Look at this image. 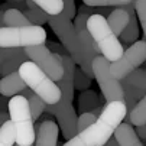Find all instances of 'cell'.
<instances>
[{
    "instance_id": "8",
    "label": "cell",
    "mask_w": 146,
    "mask_h": 146,
    "mask_svg": "<svg viewBox=\"0 0 146 146\" xmlns=\"http://www.w3.org/2000/svg\"><path fill=\"white\" fill-rule=\"evenodd\" d=\"M146 61V39L145 40H136L132 44L123 55L110 64L111 74L117 80H124L132 71H135L139 65H142Z\"/></svg>"
},
{
    "instance_id": "34",
    "label": "cell",
    "mask_w": 146,
    "mask_h": 146,
    "mask_svg": "<svg viewBox=\"0 0 146 146\" xmlns=\"http://www.w3.org/2000/svg\"><path fill=\"white\" fill-rule=\"evenodd\" d=\"M6 120H7V114H6V113H3V111H2V123H5V121H6Z\"/></svg>"
},
{
    "instance_id": "26",
    "label": "cell",
    "mask_w": 146,
    "mask_h": 146,
    "mask_svg": "<svg viewBox=\"0 0 146 146\" xmlns=\"http://www.w3.org/2000/svg\"><path fill=\"white\" fill-rule=\"evenodd\" d=\"M56 82H58V86H59V88H61V93H62L61 100L68 101V103H72V100H74V90H75L74 81L61 80V81H56Z\"/></svg>"
},
{
    "instance_id": "5",
    "label": "cell",
    "mask_w": 146,
    "mask_h": 146,
    "mask_svg": "<svg viewBox=\"0 0 146 146\" xmlns=\"http://www.w3.org/2000/svg\"><path fill=\"white\" fill-rule=\"evenodd\" d=\"M19 72L25 80L29 88H32L39 97H42L48 104H55L61 100L62 93L58 86L42 68L38 67L33 61L23 62L19 68Z\"/></svg>"
},
{
    "instance_id": "32",
    "label": "cell",
    "mask_w": 146,
    "mask_h": 146,
    "mask_svg": "<svg viewBox=\"0 0 146 146\" xmlns=\"http://www.w3.org/2000/svg\"><path fill=\"white\" fill-rule=\"evenodd\" d=\"M136 132H137V135H139L142 139H146V123L142 124V126H137Z\"/></svg>"
},
{
    "instance_id": "6",
    "label": "cell",
    "mask_w": 146,
    "mask_h": 146,
    "mask_svg": "<svg viewBox=\"0 0 146 146\" xmlns=\"http://www.w3.org/2000/svg\"><path fill=\"white\" fill-rule=\"evenodd\" d=\"M46 32L40 25L29 26H2L0 29V46L2 48H26L45 44Z\"/></svg>"
},
{
    "instance_id": "22",
    "label": "cell",
    "mask_w": 146,
    "mask_h": 146,
    "mask_svg": "<svg viewBox=\"0 0 146 146\" xmlns=\"http://www.w3.org/2000/svg\"><path fill=\"white\" fill-rule=\"evenodd\" d=\"M15 142H16V127L10 119L2 123V127H0V146H13Z\"/></svg>"
},
{
    "instance_id": "28",
    "label": "cell",
    "mask_w": 146,
    "mask_h": 146,
    "mask_svg": "<svg viewBox=\"0 0 146 146\" xmlns=\"http://www.w3.org/2000/svg\"><path fill=\"white\" fill-rule=\"evenodd\" d=\"M97 114H94L93 111H86V113H81L78 116V132H82L84 129L90 127L91 124L97 120Z\"/></svg>"
},
{
    "instance_id": "7",
    "label": "cell",
    "mask_w": 146,
    "mask_h": 146,
    "mask_svg": "<svg viewBox=\"0 0 146 146\" xmlns=\"http://www.w3.org/2000/svg\"><path fill=\"white\" fill-rule=\"evenodd\" d=\"M111 62L104 56L98 55L93 61V71H94V78L97 80L100 90L103 93V97L107 103L116 101V100H123L124 101V88L120 80H117L110 70Z\"/></svg>"
},
{
    "instance_id": "16",
    "label": "cell",
    "mask_w": 146,
    "mask_h": 146,
    "mask_svg": "<svg viewBox=\"0 0 146 146\" xmlns=\"http://www.w3.org/2000/svg\"><path fill=\"white\" fill-rule=\"evenodd\" d=\"M114 137L117 139L120 146H143V143L140 142L137 133L132 127V123H127V121L121 123L116 129Z\"/></svg>"
},
{
    "instance_id": "38",
    "label": "cell",
    "mask_w": 146,
    "mask_h": 146,
    "mask_svg": "<svg viewBox=\"0 0 146 146\" xmlns=\"http://www.w3.org/2000/svg\"><path fill=\"white\" fill-rule=\"evenodd\" d=\"M58 146H61V145H58Z\"/></svg>"
},
{
    "instance_id": "25",
    "label": "cell",
    "mask_w": 146,
    "mask_h": 146,
    "mask_svg": "<svg viewBox=\"0 0 146 146\" xmlns=\"http://www.w3.org/2000/svg\"><path fill=\"white\" fill-rule=\"evenodd\" d=\"M74 86H75V90H80V91L87 90L91 86V77H88L81 68H77L75 77H74Z\"/></svg>"
},
{
    "instance_id": "24",
    "label": "cell",
    "mask_w": 146,
    "mask_h": 146,
    "mask_svg": "<svg viewBox=\"0 0 146 146\" xmlns=\"http://www.w3.org/2000/svg\"><path fill=\"white\" fill-rule=\"evenodd\" d=\"M33 2L42 7L49 16L61 15L64 12V0H33Z\"/></svg>"
},
{
    "instance_id": "10",
    "label": "cell",
    "mask_w": 146,
    "mask_h": 146,
    "mask_svg": "<svg viewBox=\"0 0 146 146\" xmlns=\"http://www.w3.org/2000/svg\"><path fill=\"white\" fill-rule=\"evenodd\" d=\"M45 111L56 117L61 133L65 139H72L78 133V116L71 103L59 100L55 104H48Z\"/></svg>"
},
{
    "instance_id": "37",
    "label": "cell",
    "mask_w": 146,
    "mask_h": 146,
    "mask_svg": "<svg viewBox=\"0 0 146 146\" xmlns=\"http://www.w3.org/2000/svg\"><path fill=\"white\" fill-rule=\"evenodd\" d=\"M133 2H135V0H132V3H133Z\"/></svg>"
},
{
    "instance_id": "13",
    "label": "cell",
    "mask_w": 146,
    "mask_h": 146,
    "mask_svg": "<svg viewBox=\"0 0 146 146\" xmlns=\"http://www.w3.org/2000/svg\"><path fill=\"white\" fill-rule=\"evenodd\" d=\"M136 13L135 5L129 3L124 6H117L114 10H111V13L107 16V22L111 26V29L114 31V33L117 36H120L123 33V31L126 29V26L130 22L132 15Z\"/></svg>"
},
{
    "instance_id": "1",
    "label": "cell",
    "mask_w": 146,
    "mask_h": 146,
    "mask_svg": "<svg viewBox=\"0 0 146 146\" xmlns=\"http://www.w3.org/2000/svg\"><path fill=\"white\" fill-rule=\"evenodd\" d=\"M127 116V106L123 100L110 101L90 127L78 132L62 146H103Z\"/></svg>"
},
{
    "instance_id": "27",
    "label": "cell",
    "mask_w": 146,
    "mask_h": 146,
    "mask_svg": "<svg viewBox=\"0 0 146 146\" xmlns=\"http://www.w3.org/2000/svg\"><path fill=\"white\" fill-rule=\"evenodd\" d=\"M133 5H135V9H136L137 19H139V22L142 25L145 39H146V0H135Z\"/></svg>"
},
{
    "instance_id": "20",
    "label": "cell",
    "mask_w": 146,
    "mask_h": 146,
    "mask_svg": "<svg viewBox=\"0 0 146 146\" xmlns=\"http://www.w3.org/2000/svg\"><path fill=\"white\" fill-rule=\"evenodd\" d=\"M25 2L28 6V10H25V15L28 16L32 25H42L49 20V15L42 7H39L33 0H25Z\"/></svg>"
},
{
    "instance_id": "15",
    "label": "cell",
    "mask_w": 146,
    "mask_h": 146,
    "mask_svg": "<svg viewBox=\"0 0 146 146\" xmlns=\"http://www.w3.org/2000/svg\"><path fill=\"white\" fill-rule=\"evenodd\" d=\"M26 87L28 84L25 82V80L22 78L19 71L5 75L2 81H0V93L5 97H13L16 94H20Z\"/></svg>"
},
{
    "instance_id": "23",
    "label": "cell",
    "mask_w": 146,
    "mask_h": 146,
    "mask_svg": "<svg viewBox=\"0 0 146 146\" xmlns=\"http://www.w3.org/2000/svg\"><path fill=\"white\" fill-rule=\"evenodd\" d=\"M136 13L132 15L130 17V22L129 25L126 26V29L123 31V33L120 35V40H121V44L124 45H132L136 42V39L139 36V26H137V19H136Z\"/></svg>"
},
{
    "instance_id": "11",
    "label": "cell",
    "mask_w": 146,
    "mask_h": 146,
    "mask_svg": "<svg viewBox=\"0 0 146 146\" xmlns=\"http://www.w3.org/2000/svg\"><path fill=\"white\" fill-rule=\"evenodd\" d=\"M121 81L124 88V103L129 113L133 110L136 103L146 94V70H135Z\"/></svg>"
},
{
    "instance_id": "35",
    "label": "cell",
    "mask_w": 146,
    "mask_h": 146,
    "mask_svg": "<svg viewBox=\"0 0 146 146\" xmlns=\"http://www.w3.org/2000/svg\"><path fill=\"white\" fill-rule=\"evenodd\" d=\"M121 2H123L124 5H129V3H132V0H121Z\"/></svg>"
},
{
    "instance_id": "12",
    "label": "cell",
    "mask_w": 146,
    "mask_h": 146,
    "mask_svg": "<svg viewBox=\"0 0 146 146\" xmlns=\"http://www.w3.org/2000/svg\"><path fill=\"white\" fill-rule=\"evenodd\" d=\"M29 59L25 48H2V75L19 71L20 65Z\"/></svg>"
},
{
    "instance_id": "29",
    "label": "cell",
    "mask_w": 146,
    "mask_h": 146,
    "mask_svg": "<svg viewBox=\"0 0 146 146\" xmlns=\"http://www.w3.org/2000/svg\"><path fill=\"white\" fill-rule=\"evenodd\" d=\"M84 5L91 7H110V6H124L121 0H82Z\"/></svg>"
},
{
    "instance_id": "36",
    "label": "cell",
    "mask_w": 146,
    "mask_h": 146,
    "mask_svg": "<svg viewBox=\"0 0 146 146\" xmlns=\"http://www.w3.org/2000/svg\"><path fill=\"white\" fill-rule=\"evenodd\" d=\"M16 146H20V145H17V143H16ZM31 146H35V145H31Z\"/></svg>"
},
{
    "instance_id": "17",
    "label": "cell",
    "mask_w": 146,
    "mask_h": 146,
    "mask_svg": "<svg viewBox=\"0 0 146 146\" xmlns=\"http://www.w3.org/2000/svg\"><path fill=\"white\" fill-rule=\"evenodd\" d=\"M22 96H25L28 100H29V106H31V111H32V117L35 121H38L40 119V116H42V113L45 111L46 106H48V103L42 98V97H39L32 88L26 87L22 93H20Z\"/></svg>"
},
{
    "instance_id": "2",
    "label": "cell",
    "mask_w": 146,
    "mask_h": 146,
    "mask_svg": "<svg viewBox=\"0 0 146 146\" xmlns=\"http://www.w3.org/2000/svg\"><path fill=\"white\" fill-rule=\"evenodd\" d=\"M49 26L61 40V44L65 46L68 54L75 59L77 65L84 71L88 77L94 78V71H93V61L87 56L86 49L81 44V39L78 36V32L71 22V19H68L64 13L49 16Z\"/></svg>"
},
{
    "instance_id": "3",
    "label": "cell",
    "mask_w": 146,
    "mask_h": 146,
    "mask_svg": "<svg viewBox=\"0 0 146 146\" xmlns=\"http://www.w3.org/2000/svg\"><path fill=\"white\" fill-rule=\"evenodd\" d=\"M7 107L9 116L16 127V143L20 146L35 145L36 130L33 126L35 120L32 117L29 100L22 94H16L10 98Z\"/></svg>"
},
{
    "instance_id": "31",
    "label": "cell",
    "mask_w": 146,
    "mask_h": 146,
    "mask_svg": "<svg viewBox=\"0 0 146 146\" xmlns=\"http://www.w3.org/2000/svg\"><path fill=\"white\" fill-rule=\"evenodd\" d=\"M46 46L52 51V52H55V54H68V51L65 49V46L64 45H58V44H55V42H52V40H49V42L46 44Z\"/></svg>"
},
{
    "instance_id": "30",
    "label": "cell",
    "mask_w": 146,
    "mask_h": 146,
    "mask_svg": "<svg viewBox=\"0 0 146 146\" xmlns=\"http://www.w3.org/2000/svg\"><path fill=\"white\" fill-rule=\"evenodd\" d=\"M64 13L68 19H74L77 16V9H75V2L74 0H64Z\"/></svg>"
},
{
    "instance_id": "21",
    "label": "cell",
    "mask_w": 146,
    "mask_h": 146,
    "mask_svg": "<svg viewBox=\"0 0 146 146\" xmlns=\"http://www.w3.org/2000/svg\"><path fill=\"white\" fill-rule=\"evenodd\" d=\"M98 98L96 91L93 90H84L80 97H78V110L80 113H86V111H93L98 104H97Z\"/></svg>"
},
{
    "instance_id": "33",
    "label": "cell",
    "mask_w": 146,
    "mask_h": 146,
    "mask_svg": "<svg viewBox=\"0 0 146 146\" xmlns=\"http://www.w3.org/2000/svg\"><path fill=\"white\" fill-rule=\"evenodd\" d=\"M103 146H120V145H119L117 139H116V137L113 136V137H110V139H109V140H107L106 143H104Z\"/></svg>"
},
{
    "instance_id": "18",
    "label": "cell",
    "mask_w": 146,
    "mask_h": 146,
    "mask_svg": "<svg viewBox=\"0 0 146 146\" xmlns=\"http://www.w3.org/2000/svg\"><path fill=\"white\" fill-rule=\"evenodd\" d=\"M29 25H32L31 20L19 9H9L5 13L2 12V26L16 28V26H29Z\"/></svg>"
},
{
    "instance_id": "4",
    "label": "cell",
    "mask_w": 146,
    "mask_h": 146,
    "mask_svg": "<svg viewBox=\"0 0 146 146\" xmlns=\"http://www.w3.org/2000/svg\"><path fill=\"white\" fill-rule=\"evenodd\" d=\"M87 29L97 42L101 55H104L110 62L117 61L123 55V44L119 40V36L114 33L111 26L107 22V17L101 13H94L87 22Z\"/></svg>"
},
{
    "instance_id": "14",
    "label": "cell",
    "mask_w": 146,
    "mask_h": 146,
    "mask_svg": "<svg viewBox=\"0 0 146 146\" xmlns=\"http://www.w3.org/2000/svg\"><path fill=\"white\" fill-rule=\"evenodd\" d=\"M59 127L54 120H45L39 124L35 146H58Z\"/></svg>"
},
{
    "instance_id": "19",
    "label": "cell",
    "mask_w": 146,
    "mask_h": 146,
    "mask_svg": "<svg viewBox=\"0 0 146 146\" xmlns=\"http://www.w3.org/2000/svg\"><path fill=\"white\" fill-rule=\"evenodd\" d=\"M124 120H126L127 123H132L136 127L146 123V94L136 103L133 110L127 113V116H126Z\"/></svg>"
},
{
    "instance_id": "9",
    "label": "cell",
    "mask_w": 146,
    "mask_h": 146,
    "mask_svg": "<svg viewBox=\"0 0 146 146\" xmlns=\"http://www.w3.org/2000/svg\"><path fill=\"white\" fill-rule=\"evenodd\" d=\"M28 56L31 61H33L38 67L42 68L54 81H61L64 77V67H62L61 61L52 52L45 44L26 46L25 48Z\"/></svg>"
}]
</instances>
